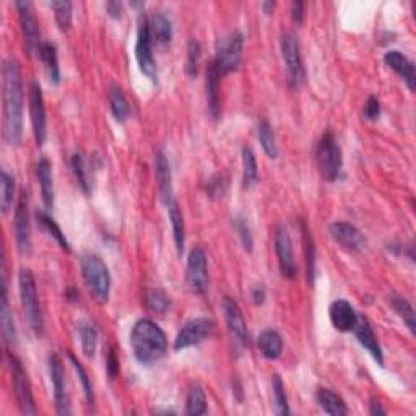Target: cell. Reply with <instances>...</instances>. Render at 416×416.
I'll return each mask as SVG.
<instances>
[{
	"label": "cell",
	"instance_id": "cell-1",
	"mask_svg": "<svg viewBox=\"0 0 416 416\" xmlns=\"http://www.w3.org/2000/svg\"><path fill=\"white\" fill-rule=\"evenodd\" d=\"M4 138L10 145H20L23 138V79L17 59L4 60Z\"/></svg>",
	"mask_w": 416,
	"mask_h": 416
},
{
	"label": "cell",
	"instance_id": "cell-2",
	"mask_svg": "<svg viewBox=\"0 0 416 416\" xmlns=\"http://www.w3.org/2000/svg\"><path fill=\"white\" fill-rule=\"evenodd\" d=\"M130 345L137 361L143 366H152L166 354L168 338L156 322L140 319L130 332Z\"/></svg>",
	"mask_w": 416,
	"mask_h": 416
},
{
	"label": "cell",
	"instance_id": "cell-3",
	"mask_svg": "<svg viewBox=\"0 0 416 416\" xmlns=\"http://www.w3.org/2000/svg\"><path fill=\"white\" fill-rule=\"evenodd\" d=\"M81 276L96 302L106 304L111 296V274L105 262L95 254H85L80 259Z\"/></svg>",
	"mask_w": 416,
	"mask_h": 416
},
{
	"label": "cell",
	"instance_id": "cell-4",
	"mask_svg": "<svg viewBox=\"0 0 416 416\" xmlns=\"http://www.w3.org/2000/svg\"><path fill=\"white\" fill-rule=\"evenodd\" d=\"M18 290H20V300L27 316V321L32 327V330L38 337H43L44 333V317L41 311L38 288H36V280L29 270H22L18 275Z\"/></svg>",
	"mask_w": 416,
	"mask_h": 416
},
{
	"label": "cell",
	"instance_id": "cell-5",
	"mask_svg": "<svg viewBox=\"0 0 416 416\" xmlns=\"http://www.w3.org/2000/svg\"><path fill=\"white\" fill-rule=\"evenodd\" d=\"M316 161L322 177L328 182H335L340 177L343 168L342 148L338 145L332 132H326L317 142Z\"/></svg>",
	"mask_w": 416,
	"mask_h": 416
},
{
	"label": "cell",
	"instance_id": "cell-6",
	"mask_svg": "<svg viewBox=\"0 0 416 416\" xmlns=\"http://www.w3.org/2000/svg\"><path fill=\"white\" fill-rule=\"evenodd\" d=\"M153 36L150 32V22L145 15H140L138 18L137 29V44H135V58L140 72L152 81L153 85H158V69L155 58H153Z\"/></svg>",
	"mask_w": 416,
	"mask_h": 416
},
{
	"label": "cell",
	"instance_id": "cell-7",
	"mask_svg": "<svg viewBox=\"0 0 416 416\" xmlns=\"http://www.w3.org/2000/svg\"><path fill=\"white\" fill-rule=\"evenodd\" d=\"M10 374H12V384L13 392L17 395V402L20 407V412L23 415H36V405L32 392V382H29L28 374L25 371L23 364L20 359L12 353H7Z\"/></svg>",
	"mask_w": 416,
	"mask_h": 416
},
{
	"label": "cell",
	"instance_id": "cell-8",
	"mask_svg": "<svg viewBox=\"0 0 416 416\" xmlns=\"http://www.w3.org/2000/svg\"><path fill=\"white\" fill-rule=\"evenodd\" d=\"M243 49H244V34L239 32H233L228 36H224L223 39L218 41L217 48V58H215V64H217L220 74L222 76L231 74L238 69L243 59Z\"/></svg>",
	"mask_w": 416,
	"mask_h": 416
},
{
	"label": "cell",
	"instance_id": "cell-9",
	"mask_svg": "<svg viewBox=\"0 0 416 416\" xmlns=\"http://www.w3.org/2000/svg\"><path fill=\"white\" fill-rule=\"evenodd\" d=\"M215 323L208 317H195V319L186 322L181 330L177 332L176 340H174V350L181 351L186 348L199 345L212 337Z\"/></svg>",
	"mask_w": 416,
	"mask_h": 416
},
{
	"label": "cell",
	"instance_id": "cell-10",
	"mask_svg": "<svg viewBox=\"0 0 416 416\" xmlns=\"http://www.w3.org/2000/svg\"><path fill=\"white\" fill-rule=\"evenodd\" d=\"M280 46H281V55H283V62L286 65V70H288L291 85L293 86L302 85V81L306 79V70H304V62H302L300 44H297L296 36L291 33H285L281 36Z\"/></svg>",
	"mask_w": 416,
	"mask_h": 416
},
{
	"label": "cell",
	"instance_id": "cell-11",
	"mask_svg": "<svg viewBox=\"0 0 416 416\" xmlns=\"http://www.w3.org/2000/svg\"><path fill=\"white\" fill-rule=\"evenodd\" d=\"M15 7H17L18 12L20 28H22L25 48H27L29 55L39 53V48L43 43H41L39 39L38 18H36L33 4L25 2V0H18V2H15Z\"/></svg>",
	"mask_w": 416,
	"mask_h": 416
},
{
	"label": "cell",
	"instance_id": "cell-12",
	"mask_svg": "<svg viewBox=\"0 0 416 416\" xmlns=\"http://www.w3.org/2000/svg\"><path fill=\"white\" fill-rule=\"evenodd\" d=\"M186 280L195 295H205L208 290V264L207 254L202 248H194L187 259Z\"/></svg>",
	"mask_w": 416,
	"mask_h": 416
},
{
	"label": "cell",
	"instance_id": "cell-13",
	"mask_svg": "<svg viewBox=\"0 0 416 416\" xmlns=\"http://www.w3.org/2000/svg\"><path fill=\"white\" fill-rule=\"evenodd\" d=\"M15 239L20 254H29L32 250V224H29V197L28 192H20L17 208H15Z\"/></svg>",
	"mask_w": 416,
	"mask_h": 416
},
{
	"label": "cell",
	"instance_id": "cell-14",
	"mask_svg": "<svg viewBox=\"0 0 416 416\" xmlns=\"http://www.w3.org/2000/svg\"><path fill=\"white\" fill-rule=\"evenodd\" d=\"M49 376L54 389V402H55V412L60 416L70 415V402L69 394H67L65 385V371L64 363L59 354H51L49 356Z\"/></svg>",
	"mask_w": 416,
	"mask_h": 416
},
{
	"label": "cell",
	"instance_id": "cell-15",
	"mask_svg": "<svg viewBox=\"0 0 416 416\" xmlns=\"http://www.w3.org/2000/svg\"><path fill=\"white\" fill-rule=\"evenodd\" d=\"M29 116H32V126H33V135L36 138L38 145H43L48 135V119H46V106H44V96L43 90L38 81H33L29 86Z\"/></svg>",
	"mask_w": 416,
	"mask_h": 416
},
{
	"label": "cell",
	"instance_id": "cell-16",
	"mask_svg": "<svg viewBox=\"0 0 416 416\" xmlns=\"http://www.w3.org/2000/svg\"><path fill=\"white\" fill-rule=\"evenodd\" d=\"M222 307H223L224 321H226V326H228L229 335L234 340L236 347H238L241 350V348H244L246 345H248V340H249L248 326H246L243 311H241L238 302H236L234 300H231V297H224L222 302Z\"/></svg>",
	"mask_w": 416,
	"mask_h": 416
},
{
	"label": "cell",
	"instance_id": "cell-17",
	"mask_svg": "<svg viewBox=\"0 0 416 416\" xmlns=\"http://www.w3.org/2000/svg\"><path fill=\"white\" fill-rule=\"evenodd\" d=\"M275 253L283 276H286V279H295L297 274L295 250H293L291 236L285 226H280L275 233Z\"/></svg>",
	"mask_w": 416,
	"mask_h": 416
},
{
	"label": "cell",
	"instance_id": "cell-18",
	"mask_svg": "<svg viewBox=\"0 0 416 416\" xmlns=\"http://www.w3.org/2000/svg\"><path fill=\"white\" fill-rule=\"evenodd\" d=\"M330 236L342 249L348 253H361L366 248V238L356 226L348 222H335L330 224Z\"/></svg>",
	"mask_w": 416,
	"mask_h": 416
},
{
	"label": "cell",
	"instance_id": "cell-19",
	"mask_svg": "<svg viewBox=\"0 0 416 416\" xmlns=\"http://www.w3.org/2000/svg\"><path fill=\"white\" fill-rule=\"evenodd\" d=\"M351 332L354 333V337H356L359 345H361L364 350H366L374 358V361H376L379 366H384L382 348H381V345H379L376 333H374L371 323H369L366 317H364L363 314H358L356 323H354Z\"/></svg>",
	"mask_w": 416,
	"mask_h": 416
},
{
	"label": "cell",
	"instance_id": "cell-20",
	"mask_svg": "<svg viewBox=\"0 0 416 416\" xmlns=\"http://www.w3.org/2000/svg\"><path fill=\"white\" fill-rule=\"evenodd\" d=\"M220 80H222V74H220L215 60L208 64L207 75H205V88H207V106L208 114L213 121H218L222 116V96H220Z\"/></svg>",
	"mask_w": 416,
	"mask_h": 416
},
{
	"label": "cell",
	"instance_id": "cell-21",
	"mask_svg": "<svg viewBox=\"0 0 416 416\" xmlns=\"http://www.w3.org/2000/svg\"><path fill=\"white\" fill-rule=\"evenodd\" d=\"M155 174H156L158 191H160L164 207H168L169 203H173L174 200H176V197H174V189H173L171 164H169L168 158L163 152H158L155 156Z\"/></svg>",
	"mask_w": 416,
	"mask_h": 416
},
{
	"label": "cell",
	"instance_id": "cell-22",
	"mask_svg": "<svg viewBox=\"0 0 416 416\" xmlns=\"http://www.w3.org/2000/svg\"><path fill=\"white\" fill-rule=\"evenodd\" d=\"M328 317L337 330L351 332L358 319V312L347 300H337L328 307Z\"/></svg>",
	"mask_w": 416,
	"mask_h": 416
},
{
	"label": "cell",
	"instance_id": "cell-23",
	"mask_svg": "<svg viewBox=\"0 0 416 416\" xmlns=\"http://www.w3.org/2000/svg\"><path fill=\"white\" fill-rule=\"evenodd\" d=\"M384 62L387 64L390 69L402 76V80L407 83L408 90L413 91L416 86V70H415V64L410 60L407 55L400 53V51H387L384 55Z\"/></svg>",
	"mask_w": 416,
	"mask_h": 416
},
{
	"label": "cell",
	"instance_id": "cell-24",
	"mask_svg": "<svg viewBox=\"0 0 416 416\" xmlns=\"http://www.w3.org/2000/svg\"><path fill=\"white\" fill-rule=\"evenodd\" d=\"M36 174H38V181L43 194V202L46 208L51 210L54 207V182H53V166L48 158H41L38 166H36Z\"/></svg>",
	"mask_w": 416,
	"mask_h": 416
},
{
	"label": "cell",
	"instance_id": "cell-25",
	"mask_svg": "<svg viewBox=\"0 0 416 416\" xmlns=\"http://www.w3.org/2000/svg\"><path fill=\"white\" fill-rule=\"evenodd\" d=\"M169 223H171L173 228V236H174V244H176L177 254H184V248H186V223H184V217L181 208H179L177 200H174L173 203H169L166 207Z\"/></svg>",
	"mask_w": 416,
	"mask_h": 416
},
{
	"label": "cell",
	"instance_id": "cell-26",
	"mask_svg": "<svg viewBox=\"0 0 416 416\" xmlns=\"http://www.w3.org/2000/svg\"><path fill=\"white\" fill-rule=\"evenodd\" d=\"M39 59L44 65L48 79L53 85L60 83V67H59V55L58 48L53 43H43L39 48Z\"/></svg>",
	"mask_w": 416,
	"mask_h": 416
},
{
	"label": "cell",
	"instance_id": "cell-27",
	"mask_svg": "<svg viewBox=\"0 0 416 416\" xmlns=\"http://www.w3.org/2000/svg\"><path fill=\"white\" fill-rule=\"evenodd\" d=\"M257 345H259L260 353L264 354L267 359H279L283 353V338L276 330H271V328H267L259 335V340H257Z\"/></svg>",
	"mask_w": 416,
	"mask_h": 416
},
{
	"label": "cell",
	"instance_id": "cell-28",
	"mask_svg": "<svg viewBox=\"0 0 416 416\" xmlns=\"http://www.w3.org/2000/svg\"><path fill=\"white\" fill-rule=\"evenodd\" d=\"M317 403L322 408L323 413L333 416L348 415V407L340 395L332 392L330 389H319L317 392Z\"/></svg>",
	"mask_w": 416,
	"mask_h": 416
},
{
	"label": "cell",
	"instance_id": "cell-29",
	"mask_svg": "<svg viewBox=\"0 0 416 416\" xmlns=\"http://www.w3.org/2000/svg\"><path fill=\"white\" fill-rule=\"evenodd\" d=\"M208 407H207V395H205V390L199 382H194L191 387H189L187 398H186V415L189 416H199V415H207Z\"/></svg>",
	"mask_w": 416,
	"mask_h": 416
},
{
	"label": "cell",
	"instance_id": "cell-30",
	"mask_svg": "<svg viewBox=\"0 0 416 416\" xmlns=\"http://www.w3.org/2000/svg\"><path fill=\"white\" fill-rule=\"evenodd\" d=\"M150 22V32L153 39H156L160 44H168L173 39V23L163 12H155Z\"/></svg>",
	"mask_w": 416,
	"mask_h": 416
},
{
	"label": "cell",
	"instance_id": "cell-31",
	"mask_svg": "<svg viewBox=\"0 0 416 416\" xmlns=\"http://www.w3.org/2000/svg\"><path fill=\"white\" fill-rule=\"evenodd\" d=\"M109 106L112 111V116L117 122H126L130 116V106H128V101L124 95V91L119 85L112 83L109 88Z\"/></svg>",
	"mask_w": 416,
	"mask_h": 416
},
{
	"label": "cell",
	"instance_id": "cell-32",
	"mask_svg": "<svg viewBox=\"0 0 416 416\" xmlns=\"http://www.w3.org/2000/svg\"><path fill=\"white\" fill-rule=\"evenodd\" d=\"M36 220H38V223L43 226V229L51 236V238H54L55 241H58V244L65 250V253H70V243L67 241L65 234L62 233V229L59 228V224L55 223V220L51 217L48 212L38 210V212H36Z\"/></svg>",
	"mask_w": 416,
	"mask_h": 416
},
{
	"label": "cell",
	"instance_id": "cell-33",
	"mask_svg": "<svg viewBox=\"0 0 416 416\" xmlns=\"http://www.w3.org/2000/svg\"><path fill=\"white\" fill-rule=\"evenodd\" d=\"M70 166H72V173L76 179V184L81 187V191L85 194H91V179H90V171H88V164H86L85 158L81 153H74L70 158Z\"/></svg>",
	"mask_w": 416,
	"mask_h": 416
},
{
	"label": "cell",
	"instance_id": "cell-34",
	"mask_svg": "<svg viewBox=\"0 0 416 416\" xmlns=\"http://www.w3.org/2000/svg\"><path fill=\"white\" fill-rule=\"evenodd\" d=\"M257 137H259V142L262 148H264L265 155L275 160V158L279 156V147H276L274 128H271L270 122L267 119H262L259 122V126H257Z\"/></svg>",
	"mask_w": 416,
	"mask_h": 416
},
{
	"label": "cell",
	"instance_id": "cell-35",
	"mask_svg": "<svg viewBox=\"0 0 416 416\" xmlns=\"http://www.w3.org/2000/svg\"><path fill=\"white\" fill-rule=\"evenodd\" d=\"M302 246H304V254H306V275H307V283H314V275H316V244L314 239L307 229V226L302 223Z\"/></svg>",
	"mask_w": 416,
	"mask_h": 416
},
{
	"label": "cell",
	"instance_id": "cell-36",
	"mask_svg": "<svg viewBox=\"0 0 416 416\" xmlns=\"http://www.w3.org/2000/svg\"><path fill=\"white\" fill-rule=\"evenodd\" d=\"M145 306L153 314H164L171 307V297L161 288L148 290L145 295Z\"/></svg>",
	"mask_w": 416,
	"mask_h": 416
},
{
	"label": "cell",
	"instance_id": "cell-37",
	"mask_svg": "<svg viewBox=\"0 0 416 416\" xmlns=\"http://www.w3.org/2000/svg\"><path fill=\"white\" fill-rule=\"evenodd\" d=\"M79 337L86 358H93L98 348V330L93 323L80 322L79 323Z\"/></svg>",
	"mask_w": 416,
	"mask_h": 416
},
{
	"label": "cell",
	"instance_id": "cell-38",
	"mask_svg": "<svg viewBox=\"0 0 416 416\" xmlns=\"http://www.w3.org/2000/svg\"><path fill=\"white\" fill-rule=\"evenodd\" d=\"M259 181V166L254 152L249 147L243 148V182L246 189L254 187Z\"/></svg>",
	"mask_w": 416,
	"mask_h": 416
},
{
	"label": "cell",
	"instance_id": "cell-39",
	"mask_svg": "<svg viewBox=\"0 0 416 416\" xmlns=\"http://www.w3.org/2000/svg\"><path fill=\"white\" fill-rule=\"evenodd\" d=\"M0 328H2V337L7 347H12L17 342V328H15V321L8 309L7 297H2V307H0Z\"/></svg>",
	"mask_w": 416,
	"mask_h": 416
},
{
	"label": "cell",
	"instance_id": "cell-40",
	"mask_svg": "<svg viewBox=\"0 0 416 416\" xmlns=\"http://www.w3.org/2000/svg\"><path fill=\"white\" fill-rule=\"evenodd\" d=\"M15 199V179L10 174L2 169L0 173V208L2 213L7 215L13 207Z\"/></svg>",
	"mask_w": 416,
	"mask_h": 416
},
{
	"label": "cell",
	"instance_id": "cell-41",
	"mask_svg": "<svg viewBox=\"0 0 416 416\" xmlns=\"http://www.w3.org/2000/svg\"><path fill=\"white\" fill-rule=\"evenodd\" d=\"M390 306L394 307V311L397 312L400 319L405 322V326L408 327V330L415 335L416 332V321H415V309L410 304L408 300H405L402 296H392L390 297Z\"/></svg>",
	"mask_w": 416,
	"mask_h": 416
},
{
	"label": "cell",
	"instance_id": "cell-42",
	"mask_svg": "<svg viewBox=\"0 0 416 416\" xmlns=\"http://www.w3.org/2000/svg\"><path fill=\"white\" fill-rule=\"evenodd\" d=\"M271 389H274V400H275V413L280 416H286L291 413L288 405V395H286V389L279 374L271 376Z\"/></svg>",
	"mask_w": 416,
	"mask_h": 416
},
{
	"label": "cell",
	"instance_id": "cell-43",
	"mask_svg": "<svg viewBox=\"0 0 416 416\" xmlns=\"http://www.w3.org/2000/svg\"><path fill=\"white\" fill-rule=\"evenodd\" d=\"M231 223H233V228L236 233H238L241 243L244 246V250L246 253H253V248H254V234H253V228H250V223L249 220L243 217V215H236L231 220Z\"/></svg>",
	"mask_w": 416,
	"mask_h": 416
},
{
	"label": "cell",
	"instance_id": "cell-44",
	"mask_svg": "<svg viewBox=\"0 0 416 416\" xmlns=\"http://www.w3.org/2000/svg\"><path fill=\"white\" fill-rule=\"evenodd\" d=\"M69 359H70L72 366H74V369H75V373L79 374V379L81 382V387H83L86 402H88V405H95V390H93V384H91L88 373H86L83 364H81L72 353H69Z\"/></svg>",
	"mask_w": 416,
	"mask_h": 416
},
{
	"label": "cell",
	"instance_id": "cell-45",
	"mask_svg": "<svg viewBox=\"0 0 416 416\" xmlns=\"http://www.w3.org/2000/svg\"><path fill=\"white\" fill-rule=\"evenodd\" d=\"M49 5L54 12L55 23L59 25L62 32H67L72 27V4L65 2V0H55Z\"/></svg>",
	"mask_w": 416,
	"mask_h": 416
},
{
	"label": "cell",
	"instance_id": "cell-46",
	"mask_svg": "<svg viewBox=\"0 0 416 416\" xmlns=\"http://www.w3.org/2000/svg\"><path fill=\"white\" fill-rule=\"evenodd\" d=\"M229 181L224 174H215L207 181V194L210 199H223L228 192Z\"/></svg>",
	"mask_w": 416,
	"mask_h": 416
},
{
	"label": "cell",
	"instance_id": "cell-47",
	"mask_svg": "<svg viewBox=\"0 0 416 416\" xmlns=\"http://www.w3.org/2000/svg\"><path fill=\"white\" fill-rule=\"evenodd\" d=\"M200 55H202V48L199 41L192 39L187 46V62H186V74L189 76H195L199 74Z\"/></svg>",
	"mask_w": 416,
	"mask_h": 416
},
{
	"label": "cell",
	"instance_id": "cell-48",
	"mask_svg": "<svg viewBox=\"0 0 416 416\" xmlns=\"http://www.w3.org/2000/svg\"><path fill=\"white\" fill-rule=\"evenodd\" d=\"M364 117L368 121H377L381 116V102H379L377 96H369L366 105H364Z\"/></svg>",
	"mask_w": 416,
	"mask_h": 416
},
{
	"label": "cell",
	"instance_id": "cell-49",
	"mask_svg": "<svg viewBox=\"0 0 416 416\" xmlns=\"http://www.w3.org/2000/svg\"><path fill=\"white\" fill-rule=\"evenodd\" d=\"M106 371H107V376H109V379H116L117 374H119V359H117V354L114 350L107 351Z\"/></svg>",
	"mask_w": 416,
	"mask_h": 416
},
{
	"label": "cell",
	"instance_id": "cell-50",
	"mask_svg": "<svg viewBox=\"0 0 416 416\" xmlns=\"http://www.w3.org/2000/svg\"><path fill=\"white\" fill-rule=\"evenodd\" d=\"M304 2H300V0H296L291 5V18L296 25H301L302 20H304Z\"/></svg>",
	"mask_w": 416,
	"mask_h": 416
},
{
	"label": "cell",
	"instance_id": "cell-51",
	"mask_svg": "<svg viewBox=\"0 0 416 416\" xmlns=\"http://www.w3.org/2000/svg\"><path fill=\"white\" fill-rule=\"evenodd\" d=\"M106 10H107V13H109L111 18H121L122 17V2L111 0V2L106 4Z\"/></svg>",
	"mask_w": 416,
	"mask_h": 416
},
{
	"label": "cell",
	"instance_id": "cell-52",
	"mask_svg": "<svg viewBox=\"0 0 416 416\" xmlns=\"http://www.w3.org/2000/svg\"><path fill=\"white\" fill-rule=\"evenodd\" d=\"M265 297H267V293H265L264 286H255V288L253 290V301H254V304H257V306L264 304Z\"/></svg>",
	"mask_w": 416,
	"mask_h": 416
},
{
	"label": "cell",
	"instance_id": "cell-53",
	"mask_svg": "<svg viewBox=\"0 0 416 416\" xmlns=\"http://www.w3.org/2000/svg\"><path fill=\"white\" fill-rule=\"evenodd\" d=\"M369 413L371 415H385V410L381 407V403L376 402V400H373L371 403H369Z\"/></svg>",
	"mask_w": 416,
	"mask_h": 416
},
{
	"label": "cell",
	"instance_id": "cell-54",
	"mask_svg": "<svg viewBox=\"0 0 416 416\" xmlns=\"http://www.w3.org/2000/svg\"><path fill=\"white\" fill-rule=\"evenodd\" d=\"M260 8L264 10V13L271 15V13H274V8H275V2H262Z\"/></svg>",
	"mask_w": 416,
	"mask_h": 416
},
{
	"label": "cell",
	"instance_id": "cell-55",
	"mask_svg": "<svg viewBox=\"0 0 416 416\" xmlns=\"http://www.w3.org/2000/svg\"><path fill=\"white\" fill-rule=\"evenodd\" d=\"M130 7H133V8H143V7H145V2H130Z\"/></svg>",
	"mask_w": 416,
	"mask_h": 416
}]
</instances>
